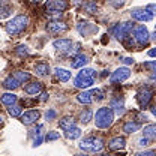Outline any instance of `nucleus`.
<instances>
[{
  "mask_svg": "<svg viewBox=\"0 0 156 156\" xmlns=\"http://www.w3.org/2000/svg\"><path fill=\"white\" fill-rule=\"evenodd\" d=\"M114 122V111L108 107H102L99 108L95 114V125L99 129H107L111 126V123Z\"/></svg>",
  "mask_w": 156,
  "mask_h": 156,
  "instance_id": "f257e3e1",
  "label": "nucleus"
},
{
  "mask_svg": "<svg viewBox=\"0 0 156 156\" xmlns=\"http://www.w3.org/2000/svg\"><path fill=\"white\" fill-rule=\"evenodd\" d=\"M27 24H29V17L27 15H17L15 18H12L6 24V32L9 35H20L21 32H24Z\"/></svg>",
  "mask_w": 156,
  "mask_h": 156,
  "instance_id": "f03ea898",
  "label": "nucleus"
},
{
  "mask_svg": "<svg viewBox=\"0 0 156 156\" xmlns=\"http://www.w3.org/2000/svg\"><path fill=\"white\" fill-rule=\"evenodd\" d=\"M80 149L84 152H101L104 147V141L96 136H87L80 141Z\"/></svg>",
  "mask_w": 156,
  "mask_h": 156,
  "instance_id": "7ed1b4c3",
  "label": "nucleus"
},
{
  "mask_svg": "<svg viewBox=\"0 0 156 156\" xmlns=\"http://www.w3.org/2000/svg\"><path fill=\"white\" fill-rule=\"evenodd\" d=\"M134 30V23L131 21H125V23H119L113 27V35L119 41H125L129 36V33Z\"/></svg>",
  "mask_w": 156,
  "mask_h": 156,
  "instance_id": "20e7f679",
  "label": "nucleus"
},
{
  "mask_svg": "<svg viewBox=\"0 0 156 156\" xmlns=\"http://www.w3.org/2000/svg\"><path fill=\"white\" fill-rule=\"evenodd\" d=\"M66 9H68L66 0H47V12H50V14L62 15V12Z\"/></svg>",
  "mask_w": 156,
  "mask_h": 156,
  "instance_id": "39448f33",
  "label": "nucleus"
},
{
  "mask_svg": "<svg viewBox=\"0 0 156 156\" xmlns=\"http://www.w3.org/2000/svg\"><path fill=\"white\" fill-rule=\"evenodd\" d=\"M131 77V71H129V68H119L116 69L113 74H111V77H110V83L111 84H117V83H123V81H126L128 78Z\"/></svg>",
  "mask_w": 156,
  "mask_h": 156,
  "instance_id": "423d86ee",
  "label": "nucleus"
},
{
  "mask_svg": "<svg viewBox=\"0 0 156 156\" xmlns=\"http://www.w3.org/2000/svg\"><path fill=\"white\" fill-rule=\"evenodd\" d=\"M134 38H135V41L140 44V45L147 44L149 39H150V35H149L147 27L143 26V24H141V26H135V27H134Z\"/></svg>",
  "mask_w": 156,
  "mask_h": 156,
  "instance_id": "0eeeda50",
  "label": "nucleus"
},
{
  "mask_svg": "<svg viewBox=\"0 0 156 156\" xmlns=\"http://www.w3.org/2000/svg\"><path fill=\"white\" fill-rule=\"evenodd\" d=\"M152 96H153V92L150 90V89H141L138 93H136V101H138V104H140V107L144 110L147 105H149V102L152 101Z\"/></svg>",
  "mask_w": 156,
  "mask_h": 156,
  "instance_id": "6e6552de",
  "label": "nucleus"
},
{
  "mask_svg": "<svg viewBox=\"0 0 156 156\" xmlns=\"http://www.w3.org/2000/svg\"><path fill=\"white\" fill-rule=\"evenodd\" d=\"M66 30H68V26L62 21H50L47 24V32L51 33V35H60Z\"/></svg>",
  "mask_w": 156,
  "mask_h": 156,
  "instance_id": "1a4fd4ad",
  "label": "nucleus"
},
{
  "mask_svg": "<svg viewBox=\"0 0 156 156\" xmlns=\"http://www.w3.org/2000/svg\"><path fill=\"white\" fill-rule=\"evenodd\" d=\"M39 117H41V113L38 110H29V111H26L24 114L20 116V120H21L23 125H32L36 120H39Z\"/></svg>",
  "mask_w": 156,
  "mask_h": 156,
  "instance_id": "9d476101",
  "label": "nucleus"
},
{
  "mask_svg": "<svg viewBox=\"0 0 156 156\" xmlns=\"http://www.w3.org/2000/svg\"><path fill=\"white\" fill-rule=\"evenodd\" d=\"M53 45H54V48H56L57 51H60V53H68V51L72 48L74 42H72L71 39H57V41L53 42Z\"/></svg>",
  "mask_w": 156,
  "mask_h": 156,
  "instance_id": "9b49d317",
  "label": "nucleus"
},
{
  "mask_svg": "<svg viewBox=\"0 0 156 156\" xmlns=\"http://www.w3.org/2000/svg\"><path fill=\"white\" fill-rule=\"evenodd\" d=\"M131 17L136 21H150V20L153 18V15L150 14V12H147L146 9H134V11H131Z\"/></svg>",
  "mask_w": 156,
  "mask_h": 156,
  "instance_id": "f8f14e48",
  "label": "nucleus"
},
{
  "mask_svg": "<svg viewBox=\"0 0 156 156\" xmlns=\"http://www.w3.org/2000/svg\"><path fill=\"white\" fill-rule=\"evenodd\" d=\"M110 108L114 110L119 116L125 113V101H123V98H113L110 101Z\"/></svg>",
  "mask_w": 156,
  "mask_h": 156,
  "instance_id": "ddd939ff",
  "label": "nucleus"
},
{
  "mask_svg": "<svg viewBox=\"0 0 156 156\" xmlns=\"http://www.w3.org/2000/svg\"><path fill=\"white\" fill-rule=\"evenodd\" d=\"M126 146V140L123 138V136H114V138H111L110 141H108V147L111 149V150H120V149H123Z\"/></svg>",
  "mask_w": 156,
  "mask_h": 156,
  "instance_id": "4468645a",
  "label": "nucleus"
},
{
  "mask_svg": "<svg viewBox=\"0 0 156 156\" xmlns=\"http://www.w3.org/2000/svg\"><path fill=\"white\" fill-rule=\"evenodd\" d=\"M50 71H51V68H50V65L45 63V62H41V63H36V65H35V74H36L38 77H47V75L50 74Z\"/></svg>",
  "mask_w": 156,
  "mask_h": 156,
  "instance_id": "2eb2a0df",
  "label": "nucleus"
},
{
  "mask_svg": "<svg viewBox=\"0 0 156 156\" xmlns=\"http://www.w3.org/2000/svg\"><path fill=\"white\" fill-rule=\"evenodd\" d=\"M95 84V80L93 78H75V81H74V86L78 87V89H89V87H92Z\"/></svg>",
  "mask_w": 156,
  "mask_h": 156,
  "instance_id": "dca6fc26",
  "label": "nucleus"
},
{
  "mask_svg": "<svg viewBox=\"0 0 156 156\" xmlns=\"http://www.w3.org/2000/svg\"><path fill=\"white\" fill-rule=\"evenodd\" d=\"M24 92L27 93V95H38L42 92V84L38 83V81H33V83H30V84H27L26 87H24Z\"/></svg>",
  "mask_w": 156,
  "mask_h": 156,
  "instance_id": "f3484780",
  "label": "nucleus"
},
{
  "mask_svg": "<svg viewBox=\"0 0 156 156\" xmlns=\"http://www.w3.org/2000/svg\"><path fill=\"white\" fill-rule=\"evenodd\" d=\"M93 92H89V90H83V92H80L77 95V101L78 102H81V104H86V105H89V104H92V101H93Z\"/></svg>",
  "mask_w": 156,
  "mask_h": 156,
  "instance_id": "a211bd4d",
  "label": "nucleus"
},
{
  "mask_svg": "<svg viewBox=\"0 0 156 156\" xmlns=\"http://www.w3.org/2000/svg\"><path fill=\"white\" fill-rule=\"evenodd\" d=\"M54 74H56L57 80H60L62 83H66V81L71 80V72L68 69H65V68H56L54 69Z\"/></svg>",
  "mask_w": 156,
  "mask_h": 156,
  "instance_id": "6ab92c4d",
  "label": "nucleus"
},
{
  "mask_svg": "<svg viewBox=\"0 0 156 156\" xmlns=\"http://www.w3.org/2000/svg\"><path fill=\"white\" fill-rule=\"evenodd\" d=\"M3 87L8 89V90H15V89H18L20 87V83L12 77V75H9L8 78L3 80Z\"/></svg>",
  "mask_w": 156,
  "mask_h": 156,
  "instance_id": "aec40b11",
  "label": "nucleus"
},
{
  "mask_svg": "<svg viewBox=\"0 0 156 156\" xmlns=\"http://www.w3.org/2000/svg\"><path fill=\"white\" fill-rule=\"evenodd\" d=\"M58 126H60V129L68 131V129H71L72 126H75V120H74L71 116H66L58 122Z\"/></svg>",
  "mask_w": 156,
  "mask_h": 156,
  "instance_id": "412c9836",
  "label": "nucleus"
},
{
  "mask_svg": "<svg viewBox=\"0 0 156 156\" xmlns=\"http://www.w3.org/2000/svg\"><path fill=\"white\" fill-rule=\"evenodd\" d=\"M0 101H2L3 105L11 107V105H14L17 102V95H14V93H5V95L0 96Z\"/></svg>",
  "mask_w": 156,
  "mask_h": 156,
  "instance_id": "4be33fe9",
  "label": "nucleus"
},
{
  "mask_svg": "<svg viewBox=\"0 0 156 156\" xmlns=\"http://www.w3.org/2000/svg\"><path fill=\"white\" fill-rule=\"evenodd\" d=\"M78 30H80V33H81V35L87 36V35H90L92 32H96L98 27H95V26H92V27H90V24H89V23H81V24L78 26Z\"/></svg>",
  "mask_w": 156,
  "mask_h": 156,
  "instance_id": "5701e85b",
  "label": "nucleus"
},
{
  "mask_svg": "<svg viewBox=\"0 0 156 156\" xmlns=\"http://www.w3.org/2000/svg\"><path fill=\"white\" fill-rule=\"evenodd\" d=\"M143 135H144V138H149V140H150V138H156V123L144 126Z\"/></svg>",
  "mask_w": 156,
  "mask_h": 156,
  "instance_id": "b1692460",
  "label": "nucleus"
},
{
  "mask_svg": "<svg viewBox=\"0 0 156 156\" xmlns=\"http://www.w3.org/2000/svg\"><path fill=\"white\" fill-rule=\"evenodd\" d=\"M78 78H93L96 77V71L95 69H92V68H83L80 72H78Z\"/></svg>",
  "mask_w": 156,
  "mask_h": 156,
  "instance_id": "393cba45",
  "label": "nucleus"
},
{
  "mask_svg": "<svg viewBox=\"0 0 156 156\" xmlns=\"http://www.w3.org/2000/svg\"><path fill=\"white\" fill-rule=\"evenodd\" d=\"M65 135H66V138H69V140H77V138L81 136V129L77 128V126H72L71 129L65 131Z\"/></svg>",
  "mask_w": 156,
  "mask_h": 156,
  "instance_id": "a878e982",
  "label": "nucleus"
},
{
  "mask_svg": "<svg viewBox=\"0 0 156 156\" xmlns=\"http://www.w3.org/2000/svg\"><path fill=\"white\" fill-rule=\"evenodd\" d=\"M12 77L15 78L20 84H23V83H26V81L30 80V74H29V72H24V71H15Z\"/></svg>",
  "mask_w": 156,
  "mask_h": 156,
  "instance_id": "bb28decb",
  "label": "nucleus"
},
{
  "mask_svg": "<svg viewBox=\"0 0 156 156\" xmlns=\"http://www.w3.org/2000/svg\"><path fill=\"white\" fill-rule=\"evenodd\" d=\"M92 117H93V111H92L90 108H86V110L80 114V122H81L83 125H87V123L92 120Z\"/></svg>",
  "mask_w": 156,
  "mask_h": 156,
  "instance_id": "cd10ccee",
  "label": "nucleus"
},
{
  "mask_svg": "<svg viewBox=\"0 0 156 156\" xmlns=\"http://www.w3.org/2000/svg\"><path fill=\"white\" fill-rule=\"evenodd\" d=\"M140 128V123H135V122H126L123 125V132L126 134H132V132H136Z\"/></svg>",
  "mask_w": 156,
  "mask_h": 156,
  "instance_id": "c85d7f7f",
  "label": "nucleus"
},
{
  "mask_svg": "<svg viewBox=\"0 0 156 156\" xmlns=\"http://www.w3.org/2000/svg\"><path fill=\"white\" fill-rule=\"evenodd\" d=\"M87 62L89 60H87V57L84 54H78V56H75L74 62H72V68H83Z\"/></svg>",
  "mask_w": 156,
  "mask_h": 156,
  "instance_id": "c756f323",
  "label": "nucleus"
},
{
  "mask_svg": "<svg viewBox=\"0 0 156 156\" xmlns=\"http://www.w3.org/2000/svg\"><path fill=\"white\" fill-rule=\"evenodd\" d=\"M8 113H9V116H12V117H20L21 116V107L14 104V105H11L8 108Z\"/></svg>",
  "mask_w": 156,
  "mask_h": 156,
  "instance_id": "7c9ffc66",
  "label": "nucleus"
},
{
  "mask_svg": "<svg viewBox=\"0 0 156 156\" xmlns=\"http://www.w3.org/2000/svg\"><path fill=\"white\" fill-rule=\"evenodd\" d=\"M15 53L18 54L20 57H24V56H29V54H30V51H29V48H27L26 45H20V47H17Z\"/></svg>",
  "mask_w": 156,
  "mask_h": 156,
  "instance_id": "2f4dec72",
  "label": "nucleus"
},
{
  "mask_svg": "<svg viewBox=\"0 0 156 156\" xmlns=\"http://www.w3.org/2000/svg\"><path fill=\"white\" fill-rule=\"evenodd\" d=\"M11 12H12V9H11L9 6H0V20L9 17V15H11Z\"/></svg>",
  "mask_w": 156,
  "mask_h": 156,
  "instance_id": "473e14b6",
  "label": "nucleus"
},
{
  "mask_svg": "<svg viewBox=\"0 0 156 156\" xmlns=\"http://www.w3.org/2000/svg\"><path fill=\"white\" fill-rule=\"evenodd\" d=\"M83 8H84L86 12H89V14H95L98 11V6L95 3H86V5H83Z\"/></svg>",
  "mask_w": 156,
  "mask_h": 156,
  "instance_id": "72a5a7b5",
  "label": "nucleus"
},
{
  "mask_svg": "<svg viewBox=\"0 0 156 156\" xmlns=\"http://www.w3.org/2000/svg\"><path fill=\"white\" fill-rule=\"evenodd\" d=\"M58 136H60V134H58V132H54V131H51V132H48V134H47L45 140H47V141H54V140H57Z\"/></svg>",
  "mask_w": 156,
  "mask_h": 156,
  "instance_id": "f704fd0d",
  "label": "nucleus"
},
{
  "mask_svg": "<svg viewBox=\"0 0 156 156\" xmlns=\"http://www.w3.org/2000/svg\"><path fill=\"white\" fill-rule=\"evenodd\" d=\"M135 156H156L155 150H144V152H138Z\"/></svg>",
  "mask_w": 156,
  "mask_h": 156,
  "instance_id": "c9c22d12",
  "label": "nucleus"
},
{
  "mask_svg": "<svg viewBox=\"0 0 156 156\" xmlns=\"http://www.w3.org/2000/svg\"><path fill=\"white\" fill-rule=\"evenodd\" d=\"M146 11H147V12H150L152 15H156V5H155V3L147 5V6H146Z\"/></svg>",
  "mask_w": 156,
  "mask_h": 156,
  "instance_id": "e433bc0d",
  "label": "nucleus"
},
{
  "mask_svg": "<svg viewBox=\"0 0 156 156\" xmlns=\"http://www.w3.org/2000/svg\"><path fill=\"white\" fill-rule=\"evenodd\" d=\"M144 66H146V68H149V69H152V72H156V60L144 63Z\"/></svg>",
  "mask_w": 156,
  "mask_h": 156,
  "instance_id": "4c0bfd02",
  "label": "nucleus"
},
{
  "mask_svg": "<svg viewBox=\"0 0 156 156\" xmlns=\"http://www.w3.org/2000/svg\"><path fill=\"white\" fill-rule=\"evenodd\" d=\"M93 92V96L96 98V101H102L104 99V95H102V92L99 90V89H95V90H92Z\"/></svg>",
  "mask_w": 156,
  "mask_h": 156,
  "instance_id": "58836bf2",
  "label": "nucleus"
},
{
  "mask_svg": "<svg viewBox=\"0 0 156 156\" xmlns=\"http://www.w3.org/2000/svg\"><path fill=\"white\" fill-rule=\"evenodd\" d=\"M45 117H47V120H53V119H56V111H54V110H48V111L45 113Z\"/></svg>",
  "mask_w": 156,
  "mask_h": 156,
  "instance_id": "ea45409f",
  "label": "nucleus"
},
{
  "mask_svg": "<svg viewBox=\"0 0 156 156\" xmlns=\"http://www.w3.org/2000/svg\"><path fill=\"white\" fill-rule=\"evenodd\" d=\"M110 3L114 6V8H120L125 5V0H110Z\"/></svg>",
  "mask_w": 156,
  "mask_h": 156,
  "instance_id": "a19ab883",
  "label": "nucleus"
},
{
  "mask_svg": "<svg viewBox=\"0 0 156 156\" xmlns=\"http://www.w3.org/2000/svg\"><path fill=\"white\" fill-rule=\"evenodd\" d=\"M147 144H149V138H140V140H138V146L144 147V146H147Z\"/></svg>",
  "mask_w": 156,
  "mask_h": 156,
  "instance_id": "79ce46f5",
  "label": "nucleus"
},
{
  "mask_svg": "<svg viewBox=\"0 0 156 156\" xmlns=\"http://www.w3.org/2000/svg\"><path fill=\"white\" fill-rule=\"evenodd\" d=\"M42 141H44V138H42V136H38V138L33 141V147H38V146H41V143H42Z\"/></svg>",
  "mask_w": 156,
  "mask_h": 156,
  "instance_id": "37998d69",
  "label": "nucleus"
},
{
  "mask_svg": "<svg viewBox=\"0 0 156 156\" xmlns=\"http://www.w3.org/2000/svg\"><path fill=\"white\" fill-rule=\"evenodd\" d=\"M123 63H125V65H132V63H134V58H132V57L123 58Z\"/></svg>",
  "mask_w": 156,
  "mask_h": 156,
  "instance_id": "c03bdc74",
  "label": "nucleus"
},
{
  "mask_svg": "<svg viewBox=\"0 0 156 156\" xmlns=\"http://www.w3.org/2000/svg\"><path fill=\"white\" fill-rule=\"evenodd\" d=\"M149 56H150V57H156V48H152V50L149 51Z\"/></svg>",
  "mask_w": 156,
  "mask_h": 156,
  "instance_id": "a18cd8bd",
  "label": "nucleus"
},
{
  "mask_svg": "<svg viewBox=\"0 0 156 156\" xmlns=\"http://www.w3.org/2000/svg\"><path fill=\"white\" fill-rule=\"evenodd\" d=\"M47 99H48V95H47V93H42V95H41V101H47Z\"/></svg>",
  "mask_w": 156,
  "mask_h": 156,
  "instance_id": "49530a36",
  "label": "nucleus"
},
{
  "mask_svg": "<svg viewBox=\"0 0 156 156\" xmlns=\"http://www.w3.org/2000/svg\"><path fill=\"white\" fill-rule=\"evenodd\" d=\"M150 111H152V114H153V116H156V105H153V107L150 108Z\"/></svg>",
  "mask_w": 156,
  "mask_h": 156,
  "instance_id": "de8ad7c7",
  "label": "nucleus"
},
{
  "mask_svg": "<svg viewBox=\"0 0 156 156\" xmlns=\"http://www.w3.org/2000/svg\"><path fill=\"white\" fill-rule=\"evenodd\" d=\"M152 38L156 41V27H155V32H153V35H152Z\"/></svg>",
  "mask_w": 156,
  "mask_h": 156,
  "instance_id": "09e8293b",
  "label": "nucleus"
},
{
  "mask_svg": "<svg viewBox=\"0 0 156 156\" xmlns=\"http://www.w3.org/2000/svg\"><path fill=\"white\" fill-rule=\"evenodd\" d=\"M150 77H152V80H156V72H153V74H152Z\"/></svg>",
  "mask_w": 156,
  "mask_h": 156,
  "instance_id": "8fccbe9b",
  "label": "nucleus"
},
{
  "mask_svg": "<svg viewBox=\"0 0 156 156\" xmlns=\"http://www.w3.org/2000/svg\"><path fill=\"white\" fill-rule=\"evenodd\" d=\"M32 3H39V2H42V0H30Z\"/></svg>",
  "mask_w": 156,
  "mask_h": 156,
  "instance_id": "3c124183",
  "label": "nucleus"
},
{
  "mask_svg": "<svg viewBox=\"0 0 156 156\" xmlns=\"http://www.w3.org/2000/svg\"><path fill=\"white\" fill-rule=\"evenodd\" d=\"M3 123V116H0V125Z\"/></svg>",
  "mask_w": 156,
  "mask_h": 156,
  "instance_id": "603ef678",
  "label": "nucleus"
},
{
  "mask_svg": "<svg viewBox=\"0 0 156 156\" xmlns=\"http://www.w3.org/2000/svg\"><path fill=\"white\" fill-rule=\"evenodd\" d=\"M75 156H89V155H81V153H78V155H75Z\"/></svg>",
  "mask_w": 156,
  "mask_h": 156,
  "instance_id": "864d4df0",
  "label": "nucleus"
},
{
  "mask_svg": "<svg viewBox=\"0 0 156 156\" xmlns=\"http://www.w3.org/2000/svg\"><path fill=\"white\" fill-rule=\"evenodd\" d=\"M101 156H110V155H107V153H104V155H101Z\"/></svg>",
  "mask_w": 156,
  "mask_h": 156,
  "instance_id": "5fc2aeb1",
  "label": "nucleus"
}]
</instances>
